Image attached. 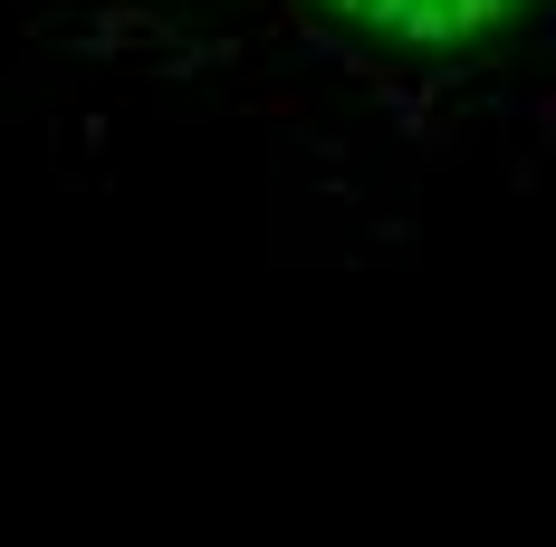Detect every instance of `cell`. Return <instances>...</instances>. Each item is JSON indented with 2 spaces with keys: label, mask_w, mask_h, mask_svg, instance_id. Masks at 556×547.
Returning <instances> with one entry per match:
<instances>
[{
  "label": "cell",
  "mask_w": 556,
  "mask_h": 547,
  "mask_svg": "<svg viewBox=\"0 0 556 547\" xmlns=\"http://www.w3.org/2000/svg\"><path fill=\"white\" fill-rule=\"evenodd\" d=\"M77 29H87V39H106V49H144V58H164V49H182V39H173V20H164V0H87V10H77Z\"/></svg>",
  "instance_id": "6da1fadb"
},
{
  "label": "cell",
  "mask_w": 556,
  "mask_h": 547,
  "mask_svg": "<svg viewBox=\"0 0 556 547\" xmlns=\"http://www.w3.org/2000/svg\"><path fill=\"white\" fill-rule=\"evenodd\" d=\"M393 135H403V145H413L432 173L460 164V125H451V115H393Z\"/></svg>",
  "instance_id": "7a4b0ae2"
},
{
  "label": "cell",
  "mask_w": 556,
  "mask_h": 547,
  "mask_svg": "<svg viewBox=\"0 0 556 547\" xmlns=\"http://www.w3.org/2000/svg\"><path fill=\"white\" fill-rule=\"evenodd\" d=\"M240 115H269V125H307V97H298V87H250V97H240Z\"/></svg>",
  "instance_id": "3957f363"
},
{
  "label": "cell",
  "mask_w": 556,
  "mask_h": 547,
  "mask_svg": "<svg viewBox=\"0 0 556 547\" xmlns=\"http://www.w3.org/2000/svg\"><path fill=\"white\" fill-rule=\"evenodd\" d=\"M393 29H403V39H422V49H442V39H451V20L432 10V0H403V10H393Z\"/></svg>",
  "instance_id": "277c9868"
},
{
  "label": "cell",
  "mask_w": 556,
  "mask_h": 547,
  "mask_svg": "<svg viewBox=\"0 0 556 547\" xmlns=\"http://www.w3.org/2000/svg\"><path fill=\"white\" fill-rule=\"evenodd\" d=\"M518 115L538 125V164L556 154V87H538V97H518Z\"/></svg>",
  "instance_id": "5b68a950"
},
{
  "label": "cell",
  "mask_w": 556,
  "mask_h": 547,
  "mask_svg": "<svg viewBox=\"0 0 556 547\" xmlns=\"http://www.w3.org/2000/svg\"><path fill=\"white\" fill-rule=\"evenodd\" d=\"M298 154H317V164H345V135H327V125H298Z\"/></svg>",
  "instance_id": "8992f818"
},
{
  "label": "cell",
  "mask_w": 556,
  "mask_h": 547,
  "mask_svg": "<svg viewBox=\"0 0 556 547\" xmlns=\"http://www.w3.org/2000/svg\"><path fill=\"white\" fill-rule=\"evenodd\" d=\"M538 39H547V49H556V0H547V10H538Z\"/></svg>",
  "instance_id": "52a82bcc"
}]
</instances>
